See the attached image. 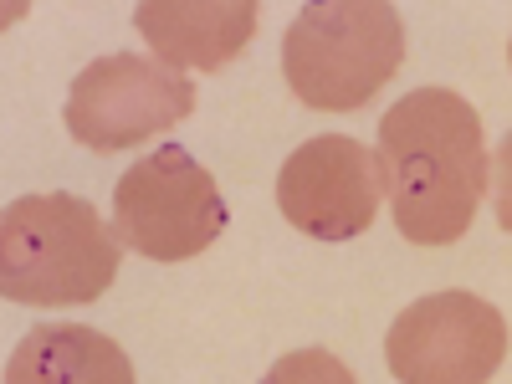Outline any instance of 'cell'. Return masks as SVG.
<instances>
[{
    "label": "cell",
    "instance_id": "obj_5",
    "mask_svg": "<svg viewBox=\"0 0 512 384\" xmlns=\"http://www.w3.org/2000/svg\"><path fill=\"white\" fill-rule=\"evenodd\" d=\"M190 108H195L190 77L134 52H108L72 77L62 118L82 149L123 154L144 144L149 134H164L180 118H190Z\"/></svg>",
    "mask_w": 512,
    "mask_h": 384
},
{
    "label": "cell",
    "instance_id": "obj_8",
    "mask_svg": "<svg viewBox=\"0 0 512 384\" xmlns=\"http://www.w3.org/2000/svg\"><path fill=\"white\" fill-rule=\"evenodd\" d=\"M134 26L164 67L221 72L246 52L256 31V0H149L134 11Z\"/></svg>",
    "mask_w": 512,
    "mask_h": 384
},
{
    "label": "cell",
    "instance_id": "obj_3",
    "mask_svg": "<svg viewBox=\"0 0 512 384\" xmlns=\"http://www.w3.org/2000/svg\"><path fill=\"white\" fill-rule=\"evenodd\" d=\"M405 62V26L384 0H318L282 36L287 88L318 113H354Z\"/></svg>",
    "mask_w": 512,
    "mask_h": 384
},
{
    "label": "cell",
    "instance_id": "obj_7",
    "mask_svg": "<svg viewBox=\"0 0 512 384\" xmlns=\"http://www.w3.org/2000/svg\"><path fill=\"white\" fill-rule=\"evenodd\" d=\"M379 164L349 134H318L277 175V210L313 241H354L379 216Z\"/></svg>",
    "mask_w": 512,
    "mask_h": 384
},
{
    "label": "cell",
    "instance_id": "obj_9",
    "mask_svg": "<svg viewBox=\"0 0 512 384\" xmlns=\"http://www.w3.org/2000/svg\"><path fill=\"white\" fill-rule=\"evenodd\" d=\"M6 379L11 384H134V364L98 328L47 323V328H31L16 344Z\"/></svg>",
    "mask_w": 512,
    "mask_h": 384
},
{
    "label": "cell",
    "instance_id": "obj_4",
    "mask_svg": "<svg viewBox=\"0 0 512 384\" xmlns=\"http://www.w3.org/2000/svg\"><path fill=\"white\" fill-rule=\"evenodd\" d=\"M226 231V200L180 144L139 159L113 190V236L154 262H190Z\"/></svg>",
    "mask_w": 512,
    "mask_h": 384
},
{
    "label": "cell",
    "instance_id": "obj_6",
    "mask_svg": "<svg viewBox=\"0 0 512 384\" xmlns=\"http://www.w3.org/2000/svg\"><path fill=\"white\" fill-rule=\"evenodd\" d=\"M384 359L405 384H482L507 359V318L477 292H431L390 323Z\"/></svg>",
    "mask_w": 512,
    "mask_h": 384
},
{
    "label": "cell",
    "instance_id": "obj_2",
    "mask_svg": "<svg viewBox=\"0 0 512 384\" xmlns=\"http://www.w3.org/2000/svg\"><path fill=\"white\" fill-rule=\"evenodd\" d=\"M123 241L77 195H21L0 216V297L26 308H82L118 277Z\"/></svg>",
    "mask_w": 512,
    "mask_h": 384
},
{
    "label": "cell",
    "instance_id": "obj_1",
    "mask_svg": "<svg viewBox=\"0 0 512 384\" xmlns=\"http://www.w3.org/2000/svg\"><path fill=\"white\" fill-rule=\"evenodd\" d=\"M379 185L415 246H451L487 195L482 118L451 88H415L379 118Z\"/></svg>",
    "mask_w": 512,
    "mask_h": 384
}]
</instances>
